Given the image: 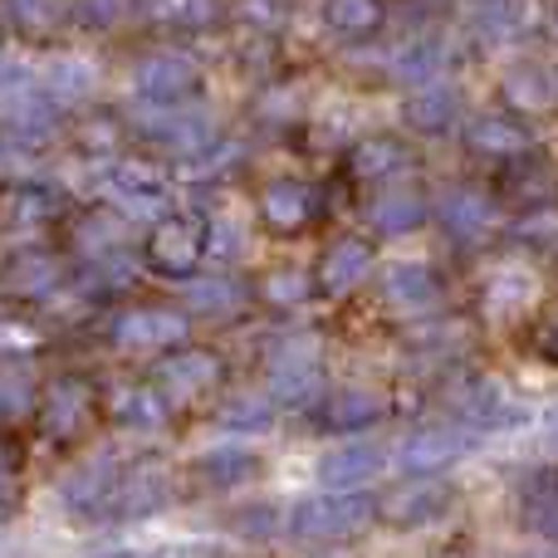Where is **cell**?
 <instances>
[{"label": "cell", "instance_id": "6da1fadb", "mask_svg": "<svg viewBox=\"0 0 558 558\" xmlns=\"http://www.w3.org/2000/svg\"><path fill=\"white\" fill-rule=\"evenodd\" d=\"M363 524H373V495L363 490H324V495H304L289 510L284 530L299 544H338L353 539Z\"/></svg>", "mask_w": 558, "mask_h": 558}, {"label": "cell", "instance_id": "7a4b0ae2", "mask_svg": "<svg viewBox=\"0 0 558 558\" xmlns=\"http://www.w3.org/2000/svg\"><path fill=\"white\" fill-rule=\"evenodd\" d=\"M475 441H481V432H471L465 422H436V426L407 432L402 441L392 446L387 461L402 475H441V471H451V465H461L465 456L475 451Z\"/></svg>", "mask_w": 558, "mask_h": 558}, {"label": "cell", "instance_id": "3957f363", "mask_svg": "<svg viewBox=\"0 0 558 558\" xmlns=\"http://www.w3.org/2000/svg\"><path fill=\"white\" fill-rule=\"evenodd\" d=\"M324 387V348L314 333H289L270 348V402L308 407Z\"/></svg>", "mask_w": 558, "mask_h": 558}, {"label": "cell", "instance_id": "277c9868", "mask_svg": "<svg viewBox=\"0 0 558 558\" xmlns=\"http://www.w3.org/2000/svg\"><path fill=\"white\" fill-rule=\"evenodd\" d=\"M451 505H456V490L441 475H407L383 500H373V520L387 524V530H426V524L446 520Z\"/></svg>", "mask_w": 558, "mask_h": 558}, {"label": "cell", "instance_id": "5b68a950", "mask_svg": "<svg viewBox=\"0 0 558 558\" xmlns=\"http://www.w3.org/2000/svg\"><path fill=\"white\" fill-rule=\"evenodd\" d=\"M104 192L128 221H162L172 211V186L167 172L153 162H113L104 172Z\"/></svg>", "mask_w": 558, "mask_h": 558}, {"label": "cell", "instance_id": "8992f818", "mask_svg": "<svg viewBox=\"0 0 558 558\" xmlns=\"http://www.w3.org/2000/svg\"><path fill=\"white\" fill-rule=\"evenodd\" d=\"M226 363L211 353V348H192V343H177V353H167L153 373V387L167 397V407H192L202 402L211 387H221Z\"/></svg>", "mask_w": 558, "mask_h": 558}, {"label": "cell", "instance_id": "52a82bcc", "mask_svg": "<svg viewBox=\"0 0 558 558\" xmlns=\"http://www.w3.org/2000/svg\"><path fill=\"white\" fill-rule=\"evenodd\" d=\"M143 260L153 265L157 275H172V279L196 275V265L206 260V221L167 211L162 221H153V231H147Z\"/></svg>", "mask_w": 558, "mask_h": 558}, {"label": "cell", "instance_id": "ba28073f", "mask_svg": "<svg viewBox=\"0 0 558 558\" xmlns=\"http://www.w3.org/2000/svg\"><path fill=\"white\" fill-rule=\"evenodd\" d=\"M192 333V314L186 308H167V304H137L108 324V338L118 348H133V353H153V348H177Z\"/></svg>", "mask_w": 558, "mask_h": 558}, {"label": "cell", "instance_id": "9c48e42d", "mask_svg": "<svg viewBox=\"0 0 558 558\" xmlns=\"http://www.w3.org/2000/svg\"><path fill=\"white\" fill-rule=\"evenodd\" d=\"M196 88H202V64L182 49H157L133 69V94L143 104H182Z\"/></svg>", "mask_w": 558, "mask_h": 558}, {"label": "cell", "instance_id": "30bf717a", "mask_svg": "<svg viewBox=\"0 0 558 558\" xmlns=\"http://www.w3.org/2000/svg\"><path fill=\"white\" fill-rule=\"evenodd\" d=\"M373 265H377L373 241H363V235L333 241L324 255H318L314 275H308L314 279V299H348L367 275H373Z\"/></svg>", "mask_w": 558, "mask_h": 558}, {"label": "cell", "instance_id": "8fae6325", "mask_svg": "<svg viewBox=\"0 0 558 558\" xmlns=\"http://www.w3.org/2000/svg\"><path fill=\"white\" fill-rule=\"evenodd\" d=\"M383 299H387V308H397V314L426 318L446 304V284L426 260H402L383 275Z\"/></svg>", "mask_w": 558, "mask_h": 558}, {"label": "cell", "instance_id": "7c38bea8", "mask_svg": "<svg viewBox=\"0 0 558 558\" xmlns=\"http://www.w3.org/2000/svg\"><path fill=\"white\" fill-rule=\"evenodd\" d=\"M436 221H441L451 245H481V241H490V231H495V202L481 186H451V192L436 202Z\"/></svg>", "mask_w": 558, "mask_h": 558}, {"label": "cell", "instance_id": "4fadbf2b", "mask_svg": "<svg viewBox=\"0 0 558 558\" xmlns=\"http://www.w3.org/2000/svg\"><path fill=\"white\" fill-rule=\"evenodd\" d=\"M318 216V196L308 182H299V177H275V182H265L260 192V226L270 235H299L308 231Z\"/></svg>", "mask_w": 558, "mask_h": 558}, {"label": "cell", "instance_id": "5bb4252c", "mask_svg": "<svg viewBox=\"0 0 558 558\" xmlns=\"http://www.w3.org/2000/svg\"><path fill=\"white\" fill-rule=\"evenodd\" d=\"M143 128H147V137H157L162 147H172V153H182V157L202 153L216 137L211 113H202V108H192V104H147Z\"/></svg>", "mask_w": 558, "mask_h": 558}, {"label": "cell", "instance_id": "9a60e30c", "mask_svg": "<svg viewBox=\"0 0 558 558\" xmlns=\"http://www.w3.org/2000/svg\"><path fill=\"white\" fill-rule=\"evenodd\" d=\"M167 505H172V475H167L162 465H137V471L118 475L108 510H113L118 520H153Z\"/></svg>", "mask_w": 558, "mask_h": 558}, {"label": "cell", "instance_id": "2e32d148", "mask_svg": "<svg viewBox=\"0 0 558 558\" xmlns=\"http://www.w3.org/2000/svg\"><path fill=\"white\" fill-rule=\"evenodd\" d=\"M387 465V451L373 441H348L338 451H328L318 461V485L324 490H367V485L383 475Z\"/></svg>", "mask_w": 558, "mask_h": 558}, {"label": "cell", "instance_id": "e0dca14e", "mask_svg": "<svg viewBox=\"0 0 558 558\" xmlns=\"http://www.w3.org/2000/svg\"><path fill=\"white\" fill-rule=\"evenodd\" d=\"M465 147L475 157H490V162H520L524 153L534 147L530 128L510 113H481L465 123Z\"/></svg>", "mask_w": 558, "mask_h": 558}, {"label": "cell", "instance_id": "ac0fdd59", "mask_svg": "<svg viewBox=\"0 0 558 558\" xmlns=\"http://www.w3.org/2000/svg\"><path fill=\"white\" fill-rule=\"evenodd\" d=\"M461 422L471 426V432H510V426L530 422V412H524V402H514L500 383H485L481 377V383H471L461 392Z\"/></svg>", "mask_w": 558, "mask_h": 558}, {"label": "cell", "instance_id": "d6986e66", "mask_svg": "<svg viewBox=\"0 0 558 558\" xmlns=\"http://www.w3.org/2000/svg\"><path fill=\"white\" fill-rule=\"evenodd\" d=\"M265 471V461L251 451V446H211V451L196 456V481L216 495H231V490H245L255 485Z\"/></svg>", "mask_w": 558, "mask_h": 558}, {"label": "cell", "instance_id": "ffe728a7", "mask_svg": "<svg viewBox=\"0 0 558 558\" xmlns=\"http://www.w3.org/2000/svg\"><path fill=\"white\" fill-rule=\"evenodd\" d=\"M407 167H412V147L392 133H373L363 143H353V153H348V172L357 182H392Z\"/></svg>", "mask_w": 558, "mask_h": 558}, {"label": "cell", "instance_id": "44dd1931", "mask_svg": "<svg viewBox=\"0 0 558 558\" xmlns=\"http://www.w3.org/2000/svg\"><path fill=\"white\" fill-rule=\"evenodd\" d=\"M113 485H118V465L104 456V461L78 465V471L59 485V500L74 514H104L108 505H113Z\"/></svg>", "mask_w": 558, "mask_h": 558}, {"label": "cell", "instance_id": "7402d4cb", "mask_svg": "<svg viewBox=\"0 0 558 558\" xmlns=\"http://www.w3.org/2000/svg\"><path fill=\"white\" fill-rule=\"evenodd\" d=\"M520 520L530 534L558 544V465H544L520 485Z\"/></svg>", "mask_w": 558, "mask_h": 558}, {"label": "cell", "instance_id": "603a6c76", "mask_svg": "<svg viewBox=\"0 0 558 558\" xmlns=\"http://www.w3.org/2000/svg\"><path fill=\"white\" fill-rule=\"evenodd\" d=\"M377 422H383V397L367 392V387H343V392H333L324 402V416H318V426L338 432V436H357Z\"/></svg>", "mask_w": 558, "mask_h": 558}, {"label": "cell", "instance_id": "cb8c5ba5", "mask_svg": "<svg viewBox=\"0 0 558 558\" xmlns=\"http://www.w3.org/2000/svg\"><path fill=\"white\" fill-rule=\"evenodd\" d=\"M426 216H432V206H426L416 192H383L373 206H367V226H373L383 241H397V235L422 231Z\"/></svg>", "mask_w": 558, "mask_h": 558}, {"label": "cell", "instance_id": "d4e9b609", "mask_svg": "<svg viewBox=\"0 0 558 558\" xmlns=\"http://www.w3.org/2000/svg\"><path fill=\"white\" fill-rule=\"evenodd\" d=\"M500 94H505V104L520 108V113H544V108L558 104V84H554V74L544 64H514V69H505Z\"/></svg>", "mask_w": 558, "mask_h": 558}, {"label": "cell", "instance_id": "484cf974", "mask_svg": "<svg viewBox=\"0 0 558 558\" xmlns=\"http://www.w3.org/2000/svg\"><path fill=\"white\" fill-rule=\"evenodd\" d=\"M456 108H461V98H456V88H446L441 78H432V84H416L412 94H407V123L416 128V133H446V128L456 123Z\"/></svg>", "mask_w": 558, "mask_h": 558}, {"label": "cell", "instance_id": "4316f807", "mask_svg": "<svg viewBox=\"0 0 558 558\" xmlns=\"http://www.w3.org/2000/svg\"><path fill=\"white\" fill-rule=\"evenodd\" d=\"M94 84H98V69L78 54L49 59L45 74H39V94H45L49 104H78V98L94 94Z\"/></svg>", "mask_w": 558, "mask_h": 558}, {"label": "cell", "instance_id": "83f0119b", "mask_svg": "<svg viewBox=\"0 0 558 558\" xmlns=\"http://www.w3.org/2000/svg\"><path fill=\"white\" fill-rule=\"evenodd\" d=\"M113 416H118V426H128V432H162L167 416H172V407H167V397L157 392L153 383L147 387L133 383L113 397Z\"/></svg>", "mask_w": 558, "mask_h": 558}, {"label": "cell", "instance_id": "f1b7e54d", "mask_svg": "<svg viewBox=\"0 0 558 558\" xmlns=\"http://www.w3.org/2000/svg\"><path fill=\"white\" fill-rule=\"evenodd\" d=\"M441 69H446V45L436 35H422V39H412V45L397 49L392 64H387V74H392L397 84L416 88V84H432V78H441Z\"/></svg>", "mask_w": 558, "mask_h": 558}, {"label": "cell", "instance_id": "f546056e", "mask_svg": "<svg viewBox=\"0 0 558 558\" xmlns=\"http://www.w3.org/2000/svg\"><path fill=\"white\" fill-rule=\"evenodd\" d=\"M186 314H202V318H231L245 308V289L235 284L231 275H211V279H192L186 284Z\"/></svg>", "mask_w": 558, "mask_h": 558}, {"label": "cell", "instance_id": "4dcf8cb0", "mask_svg": "<svg viewBox=\"0 0 558 558\" xmlns=\"http://www.w3.org/2000/svg\"><path fill=\"white\" fill-rule=\"evenodd\" d=\"M88 422V387L64 377L49 387L45 397V432L49 436H78V426Z\"/></svg>", "mask_w": 558, "mask_h": 558}, {"label": "cell", "instance_id": "1f68e13d", "mask_svg": "<svg viewBox=\"0 0 558 558\" xmlns=\"http://www.w3.org/2000/svg\"><path fill=\"white\" fill-rule=\"evenodd\" d=\"M539 284L524 270H495V279L485 284V314L490 318H520L524 308H534Z\"/></svg>", "mask_w": 558, "mask_h": 558}, {"label": "cell", "instance_id": "d6a6232c", "mask_svg": "<svg viewBox=\"0 0 558 558\" xmlns=\"http://www.w3.org/2000/svg\"><path fill=\"white\" fill-rule=\"evenodd\" d=\"M383 0H324V25L338 39H367L383 29Z\"/></svg>", "mask_w": 558, "mask_h": 558}, {"label": "cell", "instance_id": "836d02e7", "mask_svg": "<svg viewBox=\"0 0 558 558\" xmlns=\"http://www.w3.org/2000/svg\"><path fill=\"white\" fill-rule=\"evenodd\" d=\"M216 422L226 426V432H245V436H265L275 426V402L260 392H241V397H226L221 412H216Z\"/></svg>", "mask_w": 558, "mask_h": 558}, {"label": "cell", "instance_id": "e575fe53", "mask_svg": "<svg viewBox=\"0 0 558 558\" xmlns=\"http://www.w3.org/2000/svg\"><path fill=\"white\" fill-rule=\"evenodd\" d=\"M524 25H530V15H524L514 0H485V5L475 10V35H481L485 45H505V39L524 35Z\"/></svg>", "mask_w": 558, "mask_h": 558}, {"label": "cell", "instance_id": "d590c367", "mask_svg": "<svg viewBox=\"0 0 558 558\" xmlns=\"http://www.w3.org/2000/svg\"><path fill=\"white\" fill-rule=\"evenodd\" d=\"M260 299H270V304H279V308L308 304V299H314V279L299 275V270H270L260 279Z\"/></svg>", "mask_w": 558, "mask_h": 558}, {"label": "cell", "instance_id": "8d00e7d4", "mask_svg": "<svg viewBox=\"0 0 558 558\" xmlns=\"http://www.w3.org/2000/svg\"><path fill=\"white\" fill-rule=\"evenodd\" d=\"M143 10L157 20H167V25H206L216 0H143Z\"/></svg>", "mask_w": 558, "mask_h": 558}, {"label": "cell", "instance_id": "74e56055", "mask_svg": "<svg viewBox=\"0 0 558 558\" xmlns=\"http://www.w3.org/2000/svg\"><path fill=\"white\" fill-rule=\"evenodd\" d=\"M514 235L524 245H558V211L554 206H534V211H524L514 221Z\"/></svg>", "mask_w": 558, "mask_h": 558}, {"label": "cell", "instance_id": "f35d334b", "mask_svg": "<svg viewBox=\"0 0 558 558\" xmlns=\"http://www.w3.org/2000/svg\"><path fill=\"white\" fill-rule=\"evenodd\" d=\"M137 10V0H78V20L88 29H118Z\"/></svg>", "mask_w": 558, "mask_h": 558}, {"label": "cell", "instance_id": "ab89813d", "mask_svg": "<svg viewBox=\"0 0 558 558\" xmlns=\"http://www.w3.org/2000/svg\"><path fill=\"white\" fill-rule=\"evenodd\" d=\"M235 251H241V226L226 221V216L206 221V255H221V260H231Z\"/></svg>", "mask_w": 558, "mask_h": 558}, {"label": "cell", "instance_id": "60d3db41", "mask_svg": "<svg viewBox=\"0 0 558 558\" xmlns=\"http://www.w3.org/2000/svg\"><path fill=\"white\" fill-rule=\"evenodd\" d=\"M235 530H245L241 539H275V534H279V514L270 510V505H265V510H260V505H251L245 514H235Z\"/></svg>", "mask_w": 558, "mask_h": 558}, {"label": "cell", "instance_id": "b9f144b4", "mask_svg": "<svg viewBox=\"0 0 558 558\" xmlns=\"http://www.w3.org/2000/svg\"><path fill=\"white\" fill-rule=\"evenodd\" d=\"M10 5L25 29H49L59 20V0H10Z\"/></svg>", "mask_w": 558, "mask_h": 558}, {"label": "cell", "instance_id": "7bdbcfd3", "mask_svg": "<svg viewBox=\"0 0 558 558\" xmlns=\"http://www.w3.org/2000/svg\"><path fill=\"white\" fill-rule=\"evenodd\" d=\"M241 15H245V25H255V29H279L284 25V0H241Z\"/></svg>", "mask_w": 558, "mask_h": 558}, {"label": "cell", "instance_id": "ee69618b", "mask_svg": "<svg viewBox=\"0 0 558 558\" xmlns=\"http://www.w3.org/2000/svg\"><path fill=\"white\" fill-rule=\"evenodd\" d=\"M49 284H54V265H49L45 255H29V260L15 265V289L35 294V289H49Z\"/></svg>", "mask_w": 558, "mask_h": 558}, {"label": "cell", "instance_id": "f6af8a7d", "mask_svg": "<svg viewBox=\"0 0 558 558\" xmlns=\"http://www.w3.org/2000/svg\"><path fill=\"white\" fill-rule=\"evenodd\" d=\"M118 235H123V226H118V216H98L94 226H84V245L88 251H113L118 245Z\"/></svg>", "mask_w": 558, "mask_h": 558}, {"label": "cell", "instance_id": "bcb514c9", "mask_svg": "<svg viewBox=\"0 0 558 558\" xmlns=\"http://www.w3.org/2000/svg\"><path fill=\"white\" fill-rule=\"evenodd\" d=\"M29 387L25 383H0V412H25Z\"/></svg>", "mask_w": 558, "mask_h": 558}, {"label": "cell", "instance_id": "7dc6e473", "mask_svg": "<svg viewBox=\"0 0 558 558\" xmlns=\"http://www.w3.org/2000/svg\"><path fill=\"white\" fill-rule=\"evenodd\" d=\"M0 348H35V328L0 324Z\"/></svg>", "mask_w": 558, "mask_h": 558}, {"label": "cell", "instance_id": "c3c4849f", "mask_svg": "<svg viewBox=\"0 0 558 558\" xmlns=\"http://www.w3.org/2000/svg\"><path fill=\"white\" fill-rule=\"evenodd\" d=\"M544 446H549V451H558V407L549 416H544Z\"/></svg>", "mask_w": 558, "mask_h": 558}, {"label": "cell", "instance_id": "681fc988", "mask_svg": "<svg viewBox=\"0 0 558 558\" xmlns=\"http://www.w3.org/2000/svg\"><path fill=\"white\" fill-rule=\"evenodd\" d=\"M10 465H15V451H10V446L0 441V475H10Z\"/></svg>", "mask_w": 558, "mask_h": 558}, {"label": "cell", "instance_id": "f907efd6", "mask_svg": "<svg viewBox=\"0 0 558 558\" xmlns=\"http://www.w3.org/2000/svg\"><path fill=\"white\" fill-rule=\"evenodd\" d=\"M549 348H554V353H558V318H554V324H549Z\"/></svg>", "mask_w": 558, "mask_h": 558}, {"label": "cell", "instance_id": "816d5d0a", "mask_svg": "<svg viewBox=\"0 0 558 558\" xmlns=\"http://www.w3.org/2000/svg\"><path fill=\"white\" fill-rule=\"evenodd\" d=\"M113 558H123V554H113Z\"/></svg>", "mask_w": 558, "mask_h": 558}]
</instances>
